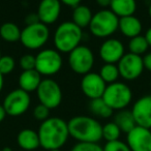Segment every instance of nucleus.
<instances>
[{
  "label": "nucleus",
  "mask_w": 151,
  "mask_h": 151,
  "mask_svg": "<svg viewBox=\"0 0 151 151\" xmlns=\"http://www.w3.org/2000/svg\"><path fill=\"white\" fill-rule=\"evenodd\" d=\"M40 147L45 150L61 149L69 138L67 122L59 117H50L40 123L37 130Z\"/></svg>",
  "instance_id": "f257e3e1"
},
{
  "label": "nucleus",
  "mask_w": 151,
  "mask_h": 151,
  "mask_svg": "<svg viewBox=\"0 0 151 151\" xmlns=\"http://www.w3.org/2000/svg\"><path fill=\"white\" fill-rule=\"evenodd\" d=\"M69 137L78 143H99L103 139V125L94 117L78 115L67 122Z\"/></svg>",
  "instance_id": "f03ea898"
},
{
  "label": "nucleus",
  "mask_w": 151,
  "mask_h": 151,
  "mask_svg": "<svg viewBox=\"0 0 151 151\" xmlns=\"http://www.w3.org/2000/svg\"><path fill=\"white\" fill-rule=\"evenodd\" d=\"M83 40V29L73 21L59 24L53 35L55 49L60 53H70L79 47Z\"/></svg>",
  "instance_id": "7ed1b4c3"
},
{
  "label": "nucleus",
  "mask_w": 151,
  "mask_h": 151,
  "mask_svg": "<svg viewBox=\"0 0 151 151\" xmlns=\"http://www.w3.org/2000/svg\"><path fill=\"white\" fill-rule=\"evenodd\" d=\"M119 18L109 9H103L93 14L89 25L91 34L99 38H109L118 30Z\"/></svg>",
  "instance_id": "20e7f679"
},
{
  "label": "nucleus",
  "mask_w": 151,
  "mask_h": 151,
  "mask_svg": "<svg viewBox=\"0 0 151 151\" xmlns=\"http://www.w3.org/2000/svg\"><path fill=\"white\" fill-rule=\"evenodd\" d=\"M103 99L113 111L126 109L132 101V91L127 84L114 82L108 84L103 94Z\"/></svg>",
  "instance_id": "39448f33"
},
{
  "label": "nucleus",
  "mask_w": 151,
  "mask_h": 151,
  "mask_svg": "<svg viewBox=\"0 0 151 151\" xmlns=\"http://www.w3.org/2000/svg\"><path fill=\"white\" fill-rule=\"evenodd\" d=\"M63 59L56 49H42L35 55V69L42 77L50 78L61 70Z\"/></svg>",
  "instance_id": "423d86ee"
},
{
  "label": "nucleus",
  "mask_w": 151,
  "mask_h": 151,
  "mask_svg": "<svg viewBox=\"0 0 151 151\" xmlns=\"http://www.w3.org/2000/svg\"><path fill=\"white\" fill-rule=\"evenodd\" d=\"M50 38V29L48 25L37 23L26 25L21 31L20 42L28 50H40L48 42Z\"/></svg>",
  "instance_id": "0eeeda50"
},
{
  "label": "nucleus",
  "mask_w": 151,
  "mask_h": 151,
  "mask_svg": "<svg viewBox=\"0 0 151 151\" xmlns=\"http://www.w3.org/2000/svg\"><path fill=\"white\" fill-rule=\"evenodd\" d=\"M95 57L89 47L80 45L68 53V64L70 69L77 75L84 76L92 70Z\"/></svg>",
  "instance_id": "6e6552de"
},
{
  "label": "nucleus",
  "mask_w": 151,
  "mask_h": 151,
  "mask_svg": "<svg viewBox=\"0 0 151 151\" xmlns=\"http://www.w3.org/2000/svg\"><path fill=\"white\" fill-rule=\"evenodd\" d=\"M35 92L40 104L46 106L50 110L56 109L62 103V89L56 81L51 78L42 79Z\"/></svg>",
  "instance_id": "1a4fd4ad"
},
{
  "label": "nucleus",
  "mask_w": 151,
  "mask_h": 151,
  "mask_svg": "<svg viewBox=\"0 0 151 151\" xmlns=\"http://www.w3.org/2000/svg\"><path fill=\"white\" fill-rule=\"evenodd\" d=\"M2 105L7 115L12 116V117L21 116L28 111L30 105H31L30 94L26 91L22 90L21 88L14 89L9 93H7V95L4 97Z\"/></svg>",
  "instance_id": "9d476101"
},
{
  "label": "nucleus",
  "mask_w": 151,
  "mask_h": 151,
  "mask_svg": "<svg viewBox=\"0 0 151 151\" xmlns=\"http://www.w3.org/2000/svg\"><path fill=\"white\" fill-rule=\"evenodd\" d=\"M117 66L120 77L126 81L137 80L142 76L145 69L142 56L129 52L123 55V57L117 63Z\"/></svg>",
  "instance_id": "9b49d317"
},
{
  "label": "nucleus",
  "mask_w": 151,
  "mask_h": 151,
  "mask_svg": "<svg viewBox=\"0 0 151 151\" xmlns=\"http://www.w3.org/2000/svg\"><path fill=\"white\" fill-rule=\"evenodd\" d=\"M80 87L85 96H87L89 99H94L103 97L107 84L101 79L99 73L90 71L82 76Z\"/></svg>",
  "instance_id": "f8f14e48"
},
{
  "label": "nucleus",
  "mask_w": 151,
  "mask_h": 151,
  "mask_svg": "<svg viewBox=\"0 0 151 151\" xmlns=\"http://www.w3.org/2000/svg\"><path fill=\"white\" fill-rule=\"evenodd\" d=\"M126 144L132 151H151V129L136 125L126 134Z\"/></svg>",
  "instance_id": "ddd939ff"
},
{
  "label": "nucleus",
  "mask_w": 151,
  "mask_h": 151,
  "mask_svg": "<svg viewBox=\"0 0 151 151\" xmlns=\"http://www.w3.org/2000/svg\"><path fill=\"white\" fill-rule=\"evenodd\" d=\"M99 54L105 63L117 64L125 54V48L121 40L117 38H107L99 47Z\"/></svg>",
  "instance_id": "4468645a"
},
{
  "label": "nucleus",
  "mask_w": 151,
  "mask_h": 151,
  "mask_svg": "<svg viewBox=\"0 0 151 151\" xmlns=\"http://www.w3.org/2000/svg\"><path fill=\"white\" fill-rule=\"evenodd\" d=\"M130 111L137 125L151 129V94L143 95L137 99Z\"/></svg>",
  "instance_id": "2eb2a0df"
},
{
  "label": "nucleus",
  "mask_w": 151,
  "mask_h": 151,
  "mask_svg": "<svg viewBox=\"0 0 151 151\" xmlns=\"http://www.w3.org/2000/svg\"><path fill=\"white\" fill-rule=\"evenodd\" d=\"M61 6L60 0H40L36 12L40 22L48 26L57 22L61 14Z\"/></svg>",
  "instance_id": "dca6fc26"
},
{
  "label": "nucleus",
  "mask_w": 151,
  "mask_h": 151,
  "mask_svg": "<svg viewBox=\"0 0 151 151\" xmlns=\"http://www.w3.org/2000/svg\"><path fill=\"white\" fill-rule=\"evenodd\" d=\"M142 29H143L142 22L134 15L119 18L118 30L125 37L132 38L134 36L140 35L141 32H142Z\"/></svg>",
  "instance_id": "f3484780"
},
{
  "label": "nucleus",
  "mask_w": 151,
  "mask_h": 151,
  "mask_svg": "<svg viewBox=\"0 0 151 151\" xmlns=\"http://www.w3.org/2000/svg\"><path fill=\"white\" fill-rule=\"evenodd\" d=\"M42 80V77L36 69L23 70L19 77V88L30 94L31 92L37 90Z\"/></svg>",
  "instance_id": "a211bd4d"
},
{
  "label": "nucleus",
  "mask_w": 151,
  "mask_h": 151,
  "mask_svg": "<svg viewBox=\"0 0 151 151\" xmlns=\"http://www.w3.org/2000/svg\"><path fill=\"white\" fill-rule=\"evenodd\" d=\"M17 143L21 149L25 151H33L40 147L37 132L31 128H24L18 134Z\"/></svg>",
  "instance_id": "6ab92c4d"
},
{
  "label": "nucleus",
  "mask_w": 151,
  "mask_h": 151,
  "mask_svg": "<svg viewBox=\"0 0 151 151\" xmlns=\"http://www.w3.org/2000/svg\"><path fill=\"white\" fill-rule=\"evenodd\" d=\"M136 0H111L110 9L117 16L118 18L132 16L137 12Z\"/></svg>",
  "instance_id": "aec40b11"
},
{
  "label": "nucleus",
  "mask_w": 151,
  "mask_h": 151,
  "mask_svg": "<svg viewBox=\"0 0 151 151\" xmlns=\"http://www.w3.org/2000/svg\"><path fill=\"white\" fill-rule=\"evenodd\" d=\"M92 17L93 14L92 11L90 9V7L84 4H80L73 9L71 21L77 26H79V27L83 29V28L89 27Z\"/></svg>",
  "instance_id": "412c9836"
},
{
  "label": "nucleus",
  "mask_w": 151,
  "mask_h": 151,
  "mask_svg": "<svg viewBox=\"0 0 151 151\" xmlns=\"http://www.w3.org/2000/svg\"><path fill=\"white\" fill-rule=\"evenodd\" d=\"M113 121L117 124V126L120 128V130L122 132H125V134L129 132L137 125L132 111L127 109L117 111V113L114 115Z\"/></svg>",
  "instance_id": "4be33fe9"
},
{
  "label": "nucleus",
  "mask_w": 151,
  "mask_h": 151,
  "mask_svg": "<svg viewBox=\"0 0 151 151\" xmlns=\"http://www.w3.org/2000/svg\"><path fill=\"white\" fill-rule=\"evenodd\" d=\"M21 31L20 27L14 22H5L0 26V37L4 42L14 44V42H20L21 37Z\"/></svg>",
  "instance_id": "5701e85b"
},
{
  "label": "nucleus",
  "mask_w": 151,
  "mask_h": 151,
  "mask_svg": "<svg viewBox=\"0 0 151 151\" xmlns=\"http://www.w3.org/2000/svg\"><path fill=\"white\" fill-rule=\"evenodd\" d=\"M88 109L92 115H94L97 118H103V119H107L110 118L113 115V110L107 105L103 97L101 99H90L88 105Z\"/></svg>",
  "instance_id": "b1692460"
},
{
  "label": "nucleus",
  "mask_w": 151,
  "mask_h": 151,
  "mask_svg": "<svg viewBox=\"0 0 151 151\" xmlns=\"http://www.w3.org/2000/svg\"><path fill=\"white\" fill-rule=\"evenodd\" d=\"M148 49V42H147L146 37L144 35L140 34L138 36L129 38V42H128V51H129V53L142 56V55L146 54Z\"/></svg>",
  "instance_id": "393cba45"
},
{
  "label": "nucleus",
  "mask_w": 151,
  "mask_h": 151,
  "mask_svg": "<svg viewBox=\"0 0 151 151\" xmlns=\"http://www.w3.org/2000/svg\"><path fill=\"white\" fill-rule=\"evenodd\" d=\"M99 73L107 85L117 82L118 78L120 77L117 64H113V63H105L101 67Z\"/></svg>",
  "instance_id": "a878e982"
},
{
  "label": "nucleus",
  "mask_w": 151,
  "mask_h": 151,
  "mask_svg": "<svg viewBox=\"0 0 151 151\" xmlns=\"http://www.w3.org/2000/svg\"><path fill=\"white\" fill-rule=\"evenodd\" d=\"M121 132H122L117 126V124L114 121H111L106 123L105 125H103L101 136H103L104 140H106V142H112V141L119 140Z\"/></svg>",
  "instance_id": "bb28decb"
},
{
  "label": "nucleus",
  "mask_w": 151,
  "mask_h": 151,
  "mask_svg": "<svg viewBox=\"0 0 151 151\" xmlns=\"http://www.w3.org/2000/svg\"><path fill=\"white\" fill-rule=\"evenodd\" d=\"M16 67V61L13 56L4 55L0 58V73L3 76H7L14 71Z\"/></svg>",
  "instance_id": "cd10ccee"
},
{
  "label": "nucleus",
  "mask_w": 151,
  "mask_h": 151,
  "mask_svg": "<svg viewBox=\"0 0 151 151\" xmlns=\"http://www.w3.org/2000/svg\"><path fill=\"white\" fill-rule=\"evenodd\" d=\"M104 151H132L125 142L121 140L107 142L103 147Z\"/></svg>",
  "instance_id": "c85d7f7f"
},
{
  "label": "nucleus",
  "mask_w": 151,
  "mask_h": 151,
  "mask_svg": "<svg viewBox=\"0 0 151 151\" xmlns=\"http://www.w3.org/2000/svg\"><path fill=\"white\" fill-rule=\"evenodd\" d=\"M70 151H104L99 143H77Z\"/></svg>",
  "instance_id": "c756f323"
},
{
  "label": "nucleus",
  "mask_w": 151,
  "mask_h": 151,
  "mask_svg": "<svg viewBox=\"0 0 151 151\" xmlns=\"http://www.w3.org/2000/svg\"><path fill=\"white\" fill-rule=\"evenodd\" d=\"M50 111L51 110L49 108H47L46 106L38 104L37 106H35V108L33 110V117L38 121L42 122L48 119V118H50Z\"/></svg>",
  "instance_id": "7c9ffc66"
},
{
  "label": "nucleus",
  "mask_w": 151,
  "mask_h": 151,
  "mask_svg": "<svg viewBox=\"0 0 151 151\" xmlns=\"http://www.w3.org/2000/svg\"><path fill=\"white\" fill-rule=\"evenodd\" d=\"M19 63L23 70L35 69V56L32 54H24L20 58Z\"/></svg>",
  "instance_id": "2f4dec72"
},
{
  "label": "nucleus",
  "mask_w": 151,
  "mask_h": 151,
  "mask_svg": "<svg viewBox=\"0 0 151 151\" xmlns=\"http://www.w3.org/2000/svg\"><path fill=\"white\" fill-rule=\"evenodd\" d=\"M40 22V19H38V16L36 13H31V14H28L25 18V23L26 25H31V24L34 23H37Z\"/></svg>",
  "instance_id": "473e14b6"
},
{
  "label": "nucleus",
  "mask_w": 151,
  "mask_h": 151,
  "mask_svg": "<svg viewBox=\"0 0 151 151\" xmlns=\"http://www.w3.org/2000/svg\"><path fill=\"white\" fill-rule=\"evenodd\" d=\"M144 68L151 73V52H148L142 57Z\"/></svg>",
  "instance_id": "72a5a7b5"
},
{
  "label": "nucleus",
  "mask_w": 151,
  "mask_h": 151,
  "mask_svg": "<svg viewBox=\"0 0 151 151\" xmlns=\"http://www.w3.org/2000/svg\"><path fill=\"white\" fill-rule=\"evenodd\" d=\"M60 2L62 3V4L66 5V6L75 9L76 6H78V5L81 4L82 0H60Z\"/></svg>",
  "instance_id": "f704fd0d"
},
{
  "label": "nucleus",
  "mask_w": 151,
  "mask_h": 151,
  "mask_svg": "<svg viewBox=\"0 0 151 151\" xmlns=\"http://www.w3.org/2000/svg\"><path fill=\"white\" fill-rule=\"evenodd\" d=\"M95 2L101 9H108L111 4V0H95Z\"/></svg>",
  "instance_id": "c9c22d12"
},
{
  "label": "nucleus",
  "mask_w": 151,
  "mask_h": 151,
  "mask_svg": "<svg viewBox=\"0 0 151 151\" xmlns=\"http://www.w3.org/2000/svg\"><path fill=\"white\" fill-rule=\"evenodd\" d=\"M6 116H7V114H6V111H5L4 107H3V105L0 104V123L5 119Z\"/></svg>",
  "instance_id": "e433bc0d"
},
{
  "label": "nucleus",
  "mask_w": 151,
  "mask_h": 151,
  "mask_svg": "<svg viewBox=\"0 0 151 151\" xmlns=\"http://www.w3.org/2000/svg\"><path fill=\"white\" fill-rule=\"evenodd\" d=\"M144 36L146 37L147 42H148L149 47H151V27L147 29V31H146V33H145V35H144Z\"/></svg>",
  "instance_id": "4c0bfd02"
},
{
  "label": "nucleus",
  "mask_w": 151,
  "mask_h": 151,
  "mask_svg": "<svg viewBox=\"0 0 151 151\" xmlns=\"http://www.w3.org/2000/svg\"><path fill=\"white\" fill-rule=\"evenodd\" d=\"M3 86H4V76L0 73V92L2 91Z\"/></svg>",
  "instance_id": "58836bf2"
},
{
  "label": "nucleus",
  "mask_w": 151,
  "mask_h": 151,
  "mask_svg": "<svg viewBox=\"0 0 151 151\" xmlns=\"http://www.w3.org/2000/svg\"><path fill=\"white\" fill-rule=\"evenodd\" d=\"M2 151H13L12 150V148H9V147H4V148L1 149Z\"/></svg>",
  "instance_id": "ea45409f"
},
{
  "label": "nucleus",
  "mask_w": 151,
  "mask_h": 151,
  "mask_svg": "<svg viewBox=\"0 0 151 151\" xmlns=\"http://www.w3.org/2000/svg\"><path fill=\"white\" fill-rule=\"evenodd\" d=\"M148 15H149V17L151 18V3L149 4V6H148Z\"/></svg>",
  "instance_id": "a19ab883"
},
{
  "label": "nucleus",
  "mask_w": 151,
  "mask_h": 151,
  "mask_svg": "<svg viewBox=\"0 0 151 151\" xmlns=\"http://www.w3.org/2000/svg\"><path fill=\"white\" fill-rule=\"evenodd\" d=\"M49 151H62L61 149H54V150H49Z\"/></svg>",
  "instance_id": "79ce46f5"
},
{
  "label": "nucleus",
  "mask_w": 151,
  "mask_h": 151,
  "mask_svg": "<svg viewBox=\"0 0 151 151\" xmlns=\"http://www.w3.org/2000/svg\"><path fill=\"white\" fill-rule=\"evenodd\" d=\"M1 57H2V54H1V50H0V58H1Z\"/></svg>",
  "instance_id": "37998d69"
},
{
  "label": "nucleus",
  "mask_w": 151,
  "mask_h": 151,
  "mask_svg": "<svg viewBox=\"0 0 151 151\" xmlns=\"http://www.w3.org/2000/svg\"><path fill=\"white\" fill-rule=\"evenodd\" d=\"M150 87H151V80H150Z\"/></svg>",
  "instance_id": "c03bdc74"
},
{
  "label": "nucleus",
  "mask_w": 151,
  "mask_h": 151,
  "mask_svg": "<svg viewBox=\"0 0 151 151\" xmlns=\"http://www.w3.org/2000/svg\"><path fill=\"white\" fill-rule=\"evenodd\" d=\"M0 151H2V150H0Z\"/></svg>",
  "instance_id": "a18cd8bd"
}]
</instances>
